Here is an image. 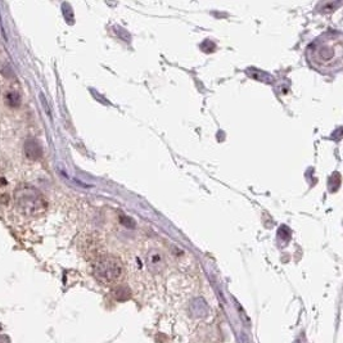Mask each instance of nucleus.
I'll list each match as a JSON object with an SVG mask.
<instances>
[{
  "label": "nucleus",
  "instance_id": "f257e3e1",
  "mask_svg": "<svg viewBox=\"0 0 343 343\" xmlns=\"http://www.w3.org/2000/svg\"><path fill=\"white\" fill-rule=\"evenodd\" d=\"M314 63L323 68H332L340 66L342 62V40L341 36H325L322 41H316L312 45Z\"/></svg>",
  "mask_w": 343,
  "mask_h": 343
},
{
  "label": "nucleus",
  "instance_id": "f03ea898",
  "mask_svg": "<svg viewBox=\"0 0 343 343\" xmlns=\"http://www.w3.org/2000/svg\"><path fill=\"white\" fill-rule=\"evenodd\" d=\"M16 203L25 216H39L47 208V202L39 190L31 186H21L16 192Z\"/></svg>",
  "mask_w": 343,
  "mask_h": 343
},
{
  "label": "nucleus",
  "instance_id": "7ed1b4c3",
  "mask_svg": "<svg viewBox=\"0 0 343 343\" xmlns=\"http://www.w3.org/2000/svg\"><path fill=\"white\" fill-rule=\"evenodd\" d=\"M94 274L103 284H114L117 283L124 274V267L116 257L105 256L96 261L94 266Z\"/></svg>",
  "mask_w": 343,
  "mask_h": 343
},
{
  "label": "nucleus",
  "instance_id": "20e7f679",
  "mask_svg": "<svg viewBox=\"0 0 343 343\" xmlns=\"http://www.w3.org/2000/svg\"><path fill=\"white\" fill-rule=\"evenodd\" d=\"M147 265L153 272H160L165 267V257L158 250H152L147 256Z\"/></svg>",
  "mask_w": 343,
  "mask_h": 343
},
{
  "label": "nucleus",
  "instance_id": "39448f33",
  "mask_svg": "<svg viewBox=\"0 0 343 343\" xmlns=\"http://www.w3.org/2000/svg\"><path fill=\"white\" fill-rule=\"evenodd\" d=\"M189 311L194 318H204L208 314V307L203 300H194L189 306Z\"/></svg>",
  "mask_w": 343,
  "mask_h": 343
},
{
  "label": "nucleus",
  "instance_id": "423d86ee",
  "mask_svg": "<svg viewBox=\"0 0 343 343\" xmlns=\"http://www.w3.org/2000/svg\"><path fill=\"white\" fill-rule=\"evenodd\" d=\"M25 152L27 157L31 158V160H37V158H40L41 155H43V149L39 146V143L34 139L26 142Z\"/></svg>",
  "mask_w": 343,
  "mask_h": 343
},
{
  "label": "nucleus",
  "instance_id": "0eeeda50",
  "mask_svg": "<svg viewBox=\"0 0 343 343\" xmlns=\"http://www.w3.org/2000/svg\"><path fill=\"white\" fill-rule=\"evenodd\" d=\"M4 100L9 107H18L19 103H21V96L17 91H6Z\"/></svg>",
  "mask_w": 343,
  "mask_h": 343
}]
</instances>
